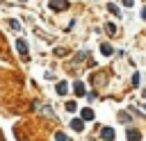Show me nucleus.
<instances>
[{
  "label": "nucleus",
  "instance_id": "nucleus-16",
  "mask_svg": "<svg viewBox=\"0 0 146 141\" xmlns=\"http://www.w3.org/2000/svg\"><path fill=\"white\" fill-rule=\"evenodd\" d=\"M55 139H57V141H68V139H66V134H62V132H57V134H55Z\"/></svg>",
  "mask_w": 146,
  "mask_h": 141
},
{
  "label": "nucleus",
  "instance_id": "nucleus-5",
  "mask_svg": "<svg viewBox=\"0 0 146 141\" xmlns=\"http://www.w3.org/2000/svg\"><path fill=\"white\" fill-rule=\"evenodd\" d=\"M128 141H141V134L135 127H128Z\"/></svg>",
  "mask_w": 146,
  "mask_h": 141
},
{
  "label": "nucleus",
  "instance_id": "nucleus-3",
  "mask_svg": "<svg viewBox=\"0 0 146 141\" xmlns=\"http://www.w3.org/2000/svg\"><path fill=\"white\" fill-rule=\"evenodd\" d=\"M16 50H18V52L25 57V55H27V43H25L23 39H16Z\"/></svg>",
  "mask_w": 146,
  "mask_h": 141
},
{
  "label": "nucleus",
  "instance_id": "nucleus-1",
  "mask_svg": "<svg viewBox=\"0 0 146 141\" xmlns=\"http://www.w3.org/2000/svg\"><path fill=\"white\" fill-rule=\"evenodd\" d=\"M50 9L52 11H64V9H68V0H50Z\"/></svg>",
  "mask_w": 146,
  "mask_h": 141
},
{
  "label": "nucleus",
  "instance_id": "nucleus-17",
  "mask_svg": "<svg viewBox=\"0 0 146 141\" xmlns=\"http://www.w3.org/2000/svg\"><path fill=\"white\" fill-rule=\"evenodd\" d=\"M135 5V0H123V7H132Z\"/></svg>",
  "mask_w": 146,
  "mask_h": 141
},
{
  "label": "nucleus",
  "instance_id": "nucleus-15",
  "mask_svg": "<svg viewBox=\"0 0 146 141\" xmlns=\"http://www.w3.org/2000/svg\"><path fill=\"white\" fill-rule=\"evenodd\" d=\"M66 109H68V111H75V102L68 100V102H66Z\"/></svg>",
  "mask_w": 146,
  "mask_h": 141
},
{
  "label": "nucleus",
  "instance_id": "nucleus-18",
  "mask_svg": "<svg viewBox=\"0 0 146 141\" xmlns=\"http://www.w3.org/2000/svg\"><path fill=\"white\" fill-rule=\"evenodd\" d=\"M144 96H146V93H144Z\"/></svg>",
  "mask_w": 146,
  "mask_h": 141
},
{
  "label": "nucleus",
  "instance_id": "nucleus-12",
  "mask_svg": "<svg viewBox=\"0 0 146 141\" xmlns=\"http://www.w3.org/2000/svg\"><path fill=\"white\" fill-rule=\"evenodd\" d=\"M9 23H11V30H21V23H18V20H16V18H11V20H9Z\"/></svg>",
  "mask_w": 146,
  "mask_h": 141
},
{
  "label": "nucleus",
  "instance_id": "nucleus-2",
  "mask_svg": "<svg viewBox=\"0 0 146 141\" xmlns=\"http://www.w3.org/2000/svg\"><path fill=\"white\" fill-rule=\"evenodd\" d=\"M100 136H103L105 141H114V130H112V127H103V130H100Z\"/></svg>",
  "mask_w": 146,
  "mask_h": 141
},
{
  "label": "nucleus",
  "instance_id": "nucleus-7",
  "mask_svg": "<svg viewBox=\"0 0 146 141\" xmlns=\"http://www.w3.org/2000/svg\"><path fill=\"white\" fill-rule=\"evenodd\" d=\"M73 89H75V93H78V96H84V93H87V86H84L82 82H75V84H73Z\"/></svg>",
  "mask_w": 146,
  "mask_h": 141
},
{
  "label": "nucleus",
  "instance_id": "nucleus-14",
  "mask_svg": "<svg viewBox=\"0 0 146 141\" xmlns=\"http://www.w3.org/2000/svg\"><path fill=\"white\" fill-rule=\"evenodd\" d=\"M139 77H141V75H139V73H135V75H132V84H135V86H139V82H141V80H139Z\"/></svg>",
  "mask_w": 146,
  "mask_h": 141
},
{
  "label": "nucleus",
  "instance_id": "nucleus-13",
  "mask_svg": "<svg viewBox=\"0 0 146 141\" xmlns=\"http://www.w3.org/2000/svg\"><path fill=\"white\" fill-rule=\"evenodd\" d=\"M105 30H107L110 34H114V32H116V25H112V23H107V25H105Z\"/></svg>",
  "mask_w": 146,
  "mask_h": 141
},
{
  "label": "nucleus",
  "instance_id": "nucleus-4",
  "mask_svg": "<svg viewBox=\"0 0 146 141\" xmlns=\"http://www.w3.org/2000/svg\"><path fill=\"white\" fill-rule=\"evenodd\" d=\"M71 127H73L75 132H82V130H84V121H82V118H73V121H71Z\"/></svg>",
  "mask_w": 146,
  "mask_h": 141
},
{
  "label": "nucleus",
  "instance_id": "nucleus-10",
  "mask_svg": "<svg viewBox=\"0 0 146 141\" xmlns=\"http://www.w3.org/2000/svg\"><path fill=\"white\" fill-rule=\"evenodd\" d=\"M119 121L121 123H130V114L128 111H119Z\"/></svg>",
  "mask_w": 146,
  "mask_h": 141
},
{
  "label": "nucleus",
  "instance_id": "nucleus-8",
  "mask_svg": "<svg viewBox=\"0 0 146 141\" xmlns=\"http://www.w3.org/2000/svg\"><path fill=\"white\" fill-rule=\"evenodd\" d=\"M80 116H82V121H94V111L87 107V109H82L80 111Z\"/></svg>",
  "mask_w": 146,
  "mask_h": 141
},
{
  "label": "nucleus",
  "instance_id": "nucleus-11",
  "mask_svg": "<svg viewBox=\"0 0 146 141\" xmlns=\"http://www.w3.org/2000/svg\"><path fill=\"white\" fill-rule=\"evenodd\" d=\"M100 52H103V55H112V45H110V43H103V45H100Z\"/></svg>",
  "mask_w": 146,
  "mask_h": 141
},
{
  "label": "nucleus",
  "instance_id": "nucleus-6",
  "mask_svg": "<svg viewBox=\"0 0 146 141\" xmlns=\"http://www.w3.org/2000/svg\"><path fill=\"white\" fill-rule=\"evenodd\" d=\"M55 89H57V93H59V96H66V93H68V84H66V82H57V86H55Z\"/></svg>",
  "mask_w": 146,
  "mask_h": 141
},
{
  "label": "nucleus",
  "instance_id": "nucleus-9",
  "mask_svg": "<svg viewBox=\"0 0 146 141\" xmlns=\"http://www.w3.org/2000/svg\"><path fill=\"white\" fill-rule=\"evenodd\" d=\"M107 9H110V11L114 14V16H119V18H121V11H119V7H116L114 2H110V5H107Z\"/></svg>",
  "mask_w": 146,
  "mask_h": 141
}]
</instances>
